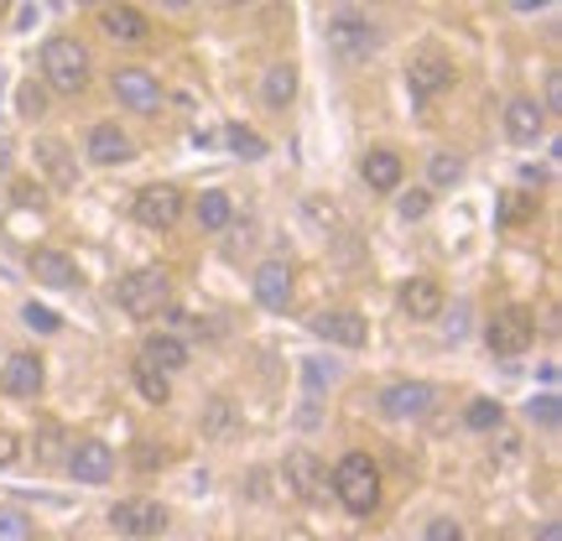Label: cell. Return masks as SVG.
Listing matches in <instances>:
<instances>
[{"label": "cell", "instance_id": "1", "mask_svg": "<svg viewBox=\"0 0 562 541\" xmlns=\"http://www.w3.org/2000/svg\"><path fill=\"white\" fill-rule=\"evenodd\" d=\"M167 297H172V281H167V271L161 266H140V271H131V277L115 286V302H121L125 318H157L161 307H167Z\"/></svg>", "mask_w": 562, "mask_h": 541}, {"label": "cell", "instance_id": "2", "mask_svg": "<svg viewBox=\"0 0 562 541\" xmlns=\"http://www.w3.org/2000/svg\"><path fill=\"white\" fill-rule=\"evenodd\" d=\"M334 489H339V500L355 510V516H370L375 505H381V469L364 459V453H349V459H339V469H334Z\"/></svg>", "mask_w": 562, "mask_h": 541}, {"label": "cell", "instance_id": "3", "mask_svg": "<svg viewBox=\"0 0 562 541\" xmlns=\"http://www.w3.org/2000/svg\"><path fill=\"white\" fill-rule=\"evenodd\" d=\"M42 74H47V83L58 94H79L83 83H89V53H83V42L47 37L42 42Z\"/></svg>", "mask_w": 562, "mask_h": 541}, {"label": "cell", "instance_id": "4", "mask_svg": "<svg viewBox=\"0 0 562 541\" xmlns=\"http://www.w3.org/2000/svg\"><path fill=\"white\" fill-rule=\"evenodd\" d=\"M323 42H328V53L339 63H364L381 47V32L364 16H355V11H339V16H328V26H323Z\"/></svg>", "mask_w": 562, "mask_h": 541}, {"label": "cell", "instance_id": "5", "mask_svg": "<svg viewBox=\"0 0 562 541\" xmlns=\"http://www.w3.org/2000/svg\"><path fill=\"white\" fill-rule=\"evenodd\" d=\"M484 339H490V354H501V360L526 354V343H531V313L526 307H501L490 318V328H484Z\"/></svg>", "mask_w": 562, "mask_h": 541}, {"label": "cell", "instance_id": "6", "mask_svg": "<svg viewBox=\"0 0 562 541\" xmlns=\"http://www.w3.org/2000/svg\"><path fill=\"white\" fill-rule=\"evenodd\" d=\"M182 219V193L167 182H151L136 193V224L140 229H172Z\"/></svg>", "mask_w": 562, "mask_h": 541}, {"label": "cell", "instance_id": "7", "mask_svg": "<svg viewBox=\"0 0 562 541\" xmlns=\"http://www.w3.org/2000/svg\"><path fill=\"white\" fill-rule=\"evenodd\" d=\"M110 526H115L121 537H161V531H167V510H161L157 500L136 495V500H121L110 510Z\"/></svg>", "mask_w": 562, "mask_h": 541}, {"label": "cell", "instance_id": "8", "mask_svg": "<svg viewBox=\"0 0 562 541\" xmlns=\"http://www.w3.org/2000/svg\"><path fill=\"white\" fill-rule=\"evenodd\" d=\"M432 402H438V391L427 381H396L381 391V412L396 421H412V417H427L432 412Z\"/></svg>", "mask_w": 562, "mask_h": 541}, {"label": "cell", "instance_id": "9", "mask_svg": "<svg viewBox=\"0 0 562 541\" xmlns=\"http://www.w3.org/2000/svg\"><path fill=\"white\" fill-rule=\"evenodd\" d=\"M115 100L125 110H136V115H151V110H161V83L146 68H121L115 74Z\"/></svg>", "mask_w": 562, "mask_h": 541}, {"label": "cell", "instance_id": "10", "mask_svg": "<svg viewBox=\"0 0 562 541\" xmlns=\"http://www.w3.org/2000/svg\"><path fill=\"white\" fill-rule=\"evenodd\" d=\"M68 469H74V480L79 484H104L115 474V448L100 438H83L74 453H68Z\"/></svg>", "mask_w": 562, "mask_h": 541}, {"label": "cell", "instance_id": "11", "mask_svg": "<svg viewBox=\"0 0 562 541\" xmlns=\"http://www.w3.org/2000/svg\"><path fill=\"white\" fill-rule=\"evenodd\" d=\"M313 334L328 343H344V349H360L364 339H370V328H364L360 313H349V307H328V313H318L313 318Z\"/></svg>", "mask_w": 562, "mask_h": 541}, {"label": "cell", "instance_id": "12", "mask_svg": "<svg viewBox=\"0 0 562 541\" xmlns=\"http://www.w3.org/2000/svg\"><path fill=\"white\" fill-rule=\"evenodd\" d=\"M286 489L302 495V500H323L328 495V474H323V463L313 453H286Z\"/></svg>", "mask_w": 562, "mask_h": 541}, {"label": "cell", "instance_id": "13", "mask_svg": "<svg viewBox=\"0 0 562 541\" xmlns=\"http://www.w3.org/2000/svg\"><path fill=\"white\" fill-rule=\"evenodd\" d=\"M83 146H89V161H100V167H121V161L136 157V146H131V136H125L121 125H110V121L94 125Z\"/></svg>", "mask_w": 562, "mask_h": 541}, {"label": "cell", "instance_id": "14", "mask_svg": "<svg viewBox=\"0 0 562 541\" xmlns=\"http://www.w3.org/2000/svg\"><path fill=\"white\" fill-rule=\"evenodd\" d=\"M0 385H5V396L32 402V396L42 391V360H37V354H26V349H21V354H11V360H5V370H0Z\"/></svg>", "mask_w": 562, "mask_h": 541}, {"label": "cell", "instance_id": "15", "mask_svg": "<svg viewBox=\"0 0 562 541\" xmlns=\"http://www.w3.org/2000/svg\"><path fill=\"white\" fill-rule=\"evenodd\" d=\"M256 302H261L266 313H286V302H292V266L266 261L256 271Z\"/></svg>", "mask_w": 562, "mask_h": 541}, {"label": "cell", "instance_id": "16", "mask_svg": "<svg viewBox=\"0 0 562 541\" xmlns=\"http://www.w3.org/2000/svg\"><path fill=\"white\" fill-rule=\"evenodd\" d=\"M448 83H453V63H442V58H417L412 68H406L412 100H432V94H442Z\"/></svg>", "mask_w": 562, "mask_h": 541}, {"label": "cell", "instance_id": "17", "mask_svg": "<svg viewBox=\"0 0 562 541\" xmlns=\"http://www.w3.org/2000/svg\"><path fill=\"white\" fill-rule=\"evenodd\" d=\"M542 125H547V110L537 100H510L505 104V131H510L516 146H537Z\"/></svg>", "mask_w": 562, "mask_h": 541}, {"label": "cell", "instance_id": "18", "mask_svg": "<svg viewBox=\"0 0 562 541\" xmlns=\"http://www.w3.org/2000/svg\"><path fill=\"white\" fill-rule=\"evenodd\" d=\"M402 307H406V318H412V323H432L442 313V286H438V281H427V277L406 281V286H402Z\"/></svg>", "mask_w": 562, "mask_h": 541}, {"label": "cell", "instance_id": "19", "mask_svg": "<svg viewBox=\"0 0 562 541\" xmlns=\"http://www.w3.org/2000/svg\"><path fill=\"white\" fill-rule=\"evenodd\" d=\"M140 364H151V370H161V375H172V370L188 364V343H182L178 334H151V339L140 343Z\"/></svg>", "mask_w": 562, "mask_h": 541}, {"label": "cell", "instance_id": "20", "mask_svg": "<svg viewBox=\"0 0 562 541\" xmlns=\"http://www.w3.org/2000/svg\"><path fill=\"white\" fill-rule=\"evenodd\" d=\"M37 167L53 188H74V182H79V167H74V157H68L63 140H37Z\"/></svg>", "mask_w": 562, "mask_h": 541}, {"label": "cell", "instance_id": "21", "mask_svg": "<svg viewBox=\"0 0 562 541\" xmlns=\"http://www.w3.org/2000/svg\"><path fill=\"white\" fill-rule=\"evenodd\" d=\"M100 26H104V32H110L115 42H140L146 32H151L136 5H104V11H100Z\"/></svg>", "mask_w": 562, "mask_h": 541}, {"label": "cell", "instance_id": "22", "mask_svg": "<svg viewBox=\"0 0 562 541\" xmlns=\"http://www.w3.org/2000/svg\"><path fill=\"white\" fill-rule=\"evenodd\" d=\"M360 178L375 188V193H391V188H402V157L396 151H370L360 161Z\"/></svg>", "mask_w": 562, "mask_h": 541}, {"label": "cell", "instance_id": "23", "mask_svg": "<svg viewBox=\"0 0 562 541\" xmlns=\"http://www.w3.org/2000/svg\"><path fill=\"white\" fill-rule=\"evenodd\" d=\"M32 277H37L42 286H74V281H79V266L68 261L63 250H37V256H32Z\"/></svg>", "mask_w": 562, "mask_h": 541}, {"label": "cell", "instance_id": "24", "mask_svg": "<svg viewBox=\"0 0 562 541\" xmlns=\"http://www.w3.org/2000/svg\"><path fill=\"white\" fill-rule=\"evenodd\" d=\"M292 94H297V68H292V63H271V74H266V83H261L266 110H286Z\"/></svg>", "mask_w": 562, "mask_h": 541}, {"label": "cell", "instance_id": "25", "mask_svg": "<svg viewBox=\"0 0 562 541\" xmlns=\"http://www.w3.org/2000/svg\"><path fill=\"white\" fill-rule=\"evenodd\" d=\"M495 219H501L505 229H521V224H531V219H537V193H531V188H505Z\"/></svg>", "mask_w": 562, "mask_h": 541}, {"label": "cell", "instance_id": "26", "mask_svg": "<svg viewBox=\"0 0 562 541\" xmlns=\"http://www.w3.org/2000/svg\"><path fill=\"white\" fill-rule=\"evenodd\" d=\"M193 214H199V229H229V219H235V208H229V193H224V188H203Z\"/></svg>", "mask_w": 562, "mask_h": 541}, {"label": "cell", "instance_id": "27", "mask_svg": "<svg viewBox=\"0 0 562 541\" xmlns=\"http://www.w3.org/2000/svg\"><path fill=\"white\" fill-rule=\"evenodd\" d=\"M136 391L151 406H167V402H172V385H167V375H161V370H151V364H140V360H136Z\"/></svg>", "mask_w": 562, "mask_h": 541}, {"label": "cell", "instance_id": "28", "mask_svg": "<svg viewBox=\"0 0 562 541\" xmlns=\"http://www.w3.org/2000/svg\"><path fill=\"white\" fill-rule=\"evenodd\" d=\"M463 421H469L474 432H495V427L505 421V406H501V402H490V396H480V402H469Z\"/></svg>", "mask_w": 562, "mask_h": 541}, {"label": "cell", "instance_id": "29", "mask_svg": "<svg viewBox=\"0 0 562 541\" xmlns=\"http://www.w3.org/2000/svg\"><path fill=\"white\" fill-rule=\"evenodd\" d=\"M224 140H229V151H240V157H266V140L256 136V131H250V125H229V131H224Z\"/></svg>", "mask_w": 562, "mask_h": 541}, {"label": "cell", "instance_id": "30", "mask_svg": "<svg viewBox=\"0 0 562 541\" xmlns=\"http://www.w3.org/2000/svg\"><path fill=\"white\" fill-rule=\"evenodd\" d=\"M229 427H235V412H229V402L220 396V402H214L209 412H203V432L224 442V438H229Z\"/></svg>", "mask_w": 562, "mask_h": 541}, {"label": "cell", "instance_id": "31", "mask_svg": "<svg viewBox=\"0 0 562 541\" xmlns=\"http://www.w3.org/2000/svg\"><path fill=\"white\" fill-rule=\"evenodd\" d=\"M427 178H432V188H453V182L463 178V161L448 157V151H438V157H432V167H427Z\"/></svg>", "mask_w": 562, "mask_h": 541}, {"label": "cell", "instance_id": "32", "mask_svg": "<svg viewBox=\"0 0 562 541\" xmlns=\"http://www.w3.org/2000/svg\"><path fill=\"white\" fill-rule=\"evenodd\" d=\"M0 541H32V521L21 510H0Z\"/></svg>", "mask_w": 562, "mask_h": 541}, {"label": "cell", "instance_id": "33", "mask_svg": "<svg viewBox=\"0 0 562 541\" xmlns=\"http://www.w3.org/2000/svg\"><path fill=\"white\" fill-rule=\"evenodd\" d=\"M16 104H21V115H26V121H37L42 110H47V94H42L37 83H21V89H16Z\"/></svg>", "mask_w": 562, "mask_h": 541}, {"label": "cell", "instance_id": "34", "mask_svg": "<svg viewBox=\"0 0 562 541\" xmlns=\"http://www.w3.org/2000/svg\"><path fill=\"white\" fill-rule=\"evenodd\" d=\"M531 421H542V427H558V421H562V402L552 396V391L531 402Z\"/></svg>", "mask_w": 562, "mask_h": 541}, {"label": "cell", "instance_id": "35", "mask_svg": "<svg viewBox=\"0 0 562 541\" xmlns=\"http://www.w3.org/2000/svg\"><path fill=\"white\" fill-rule=\"evenodd\" d=\"M26 323H32L37 334H58V328H63V318H58V313H53V307H37V302L26 307Z\"/></svg>", "mask_w": 562, "mask_h": 541}, {"label": "cell", "instance_id": "36", "mask_svg": "<svg viewBox=\"0 0 562 541\" xmlns=\"http://www.w3.org/2000/svg\"><path fill=\"white\" fill-rule=\"evenodd\" d=\"M396 208H402V219H422V214H427V208H432V193H402V203H396Z\"/></svg>", "mask_w": 562, "mask_h": 541}, {"label": "cell", "instance_id": "37", "mask_svg": "<svg viewBox=\"0 0 562 541\" xmlns=\"http://www.w3.org/2000/svg\"><path fill=\"white\" fill-rule=\"evenodd\" d=\"M422 541H463L459 521H448V516H438V521H427V537Z\"/></svg>", "mask_w": 562, "mask_h": 541}, {"label": "cell", "instance_id": "38", "mask_svg": "<svg viewBox=\"0 0 562 541\" xmlns=\"http://www.w3.org/2000/svg\"><path fill=\"white\" fill-rule=\"evenodd\" d=\"M16 453H21V442L11 438V432H0V469H5V463H16Z\"/></svg>", "mask_w": 562, "mask_h": 541}, {"label": "cell", "instance_id": "39", "mask_svg": "<svg viewBox=\"0 0 562 541\" xmlns=\"http://www.w3.org/2000/svg\"><path fill=\"white\" fill-rule=\"evenodd\" d=\"M547 110H562V74L547 79Z\"/></svg>", "mask_w": 562, "mask_h": 541}, {"label": "cell", "instance_id": "40", "mask_svg": "<svg viewBox=\"0 0 562 541\" xmlns=\"http://www.w3.org/2000/svg\"><path fill=\"white\" fill-rule=\"evenodd\" d=\"M172 453L167 448H140V469H157V463H167Z\"/></svg>", "mask_w": 562, "mask_h": 541}, {"label": "cell", "instance_id": "41", "mask_svg": "<svg viewBox=\"0 0 562 541\" xmlns=\"http://www.w3.org/2000/svg\"><path fill=\"white\" fill-rule=\"evenodd\" d=\"M307 381H313V385H323V381H334V364H323V360H313V364H307Z\"/></svg>", "mask_w": 562, "mask_h": 541}, {"label": "cell", "instance_id": "42", "mask_svg": "<svg viewBox=\"0 0 562 541\" xmlns=\"http://www.w3.org/2000/svg\"><path fill=\"white\" fill-rule=\"evenodd\" d=\"M537 541H562V526H558V521H542V531H537Z\"/></svg>", "mask_w": 562, "mask_h": 541}, {"label": "cell", "instance_id": "43", "mask_svg": "<svg viewBox=\"0 0 562 541\" xmlns=\"http://www.w3.org/2000/svg\"><path fill=\"white\" fill-rule=\"evenodd\" d=\"M161 5H167V11H182V5H193V0H161Z\"/></svg>", "mask_w": 562, "mask_h": 541}, {"label": "cell", "instance_id": "44", "mask_svg": "<svg viewBox=\"0 0 562 541\" xmlns=\"http://www.w3.org/2000/svg\"><path fill=\"white\" fill-rule=\"evenodd\" d=\"M516 5H542V0H516Z\"/></svg>", "mask_w": 562, "mask_h": 541}, {"label": "cell", "instance_id": "45", "mask_svg": "<svg viewBox=\"0 0 562 541\" xmlns=\"http://www.w3.org/2000/svg\"><path fill=\"white\" fill-rule=\"evenodd\" d=\"M5 5H11V0H0V16H5Z\"/></svg>", "mask_w": 562, "mask_h": 541}, {"label": "cell", "instance_id": "46", "mask_svg": "<svg viewBox=\"0 0 562 541\" xmlns=\"http://www.w3.org/2000/svg\"><path fill=\"white\" fill-rule=\"evenodd\" d=\"M229 5H245V0H229Z\"/></svg>", "mask_w": 562, "mask_h": 541}, {"label": "cell", "instance_id": "47", "mask_svg": "<svg viewBox=\"0 0 562 541\" xmlns=\"http://www.w3.org/2000/svg\"><path fill=\"white\" fill-rule=\"evenodd\" d=\"M370 5H381V0H370Z\"/></svg>", "mask_w": 562, "mask_h": 541}]
</instances>
